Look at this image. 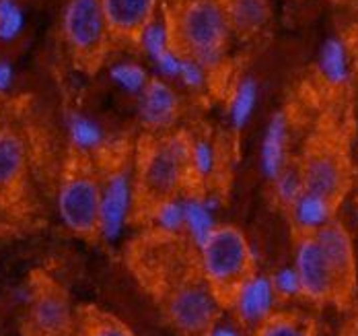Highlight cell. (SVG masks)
Listing matches in <instances>:
<instances>
[{
  "label": "cell",
  "instance_id": "1",
  "mask_svg": "<svg viewBox=\"0 0 358 336\" xmlns=\"http://www.w3.org/2000/svg\"><path fill=\"white\" fill-rule=\"evenodd\" d=\"M165 27L179 58L206 71L220 64L233 36L224 0H179Z\"/></svg>",
  "mask_w": 358,
  "mask_h": 336
},
{
  "label": "cell",
  "instance_id": "2",
  "mask_svg": "<svg viewBox=\"0 0 358 336\" xmlns=\"http://www.w3.org/2000/svg\"><path fill=\"white\" fill-rule=\"evenodd\" d=\"M103 180L91 161V150L72 145L58 188V213L62 223L83 239L101 235Z\"/></svg>",
  "mask_w": 358,
  "mask_h": 336
},
{
  "label": "cell",
  "instance_id": "3",
  "mask_svg": "<svg viewBox=\"0 0 358 336\" xmlns=\"http://www.w3.org/2000/svg\"><path fill=\"white\" fill-rule=\"evenodd\" d=\"M192 139L183 134L157 136L141 147L136 167V198L150 209L167 198H176L192 174Z\"/></svg>",
  "mask_w": 358,
  "mask_h": 336
},
{
  "label": "cell",
  "instance_id": "4",
  "mask_svg": "<svg viewBox=\"0 0 358 336\" xmlns=\"http://www.w3.org/2000/svg\"><path fill=\"white\" fill-rule=\"evenodd\" d=\"M60 34L72 64L87 75H95L108 60L111 48L101 0H66L60 17Z\"/></svg>",
  "mask_w": 358,
  "mask_h": 336
},
{
  "label": "cell",
  "instance_id": "5",
  "mask_svg": "<svg viewBox=\"0 0 358 336\" xmlns=\"http://www.w3.org/2000/svg\"><path fill=\"white\" fill-rule=\"evenodd\" d=\"M200 272L227 303L233 291L255 272V256L245 233L233 225H218L198 250Z\"/></svg>",
  "mask_w": 358,
  "mask_h": 336
},
{
  "label": "cell",
  "instance_id": "6",
  "mask_svg": "<svg viewBox=\"0 0 358 336\" xmlns=\"http://www.w3.org/2000/svg\"><path fill=\"white\" fill-rule=\"evenodd\" d=\"M222 301L202 276H185L165 298V314L183 336H204L220 320Z\"/></svg>",
  "mask_w": 358,
  "mask_h": 336
},
{
  "label": "cell",
  "instance_id": "7",
  "mask_svg": "<svg viewBox=\"0 0 358 336\" xmlns=\"http://www.w3.org/2000/svg\"><path fill=\"white\" fill-rule=\"evenodd\" d=\"M78 312L69 293L50 276L36 274L29 285L25 336H76Z\"/></svg>",
  "mask_w": 358,
  "mask_h": 336
},
{
  "label": "cell",
  "instance_id": "8",
  "mask_svg": "<svg viewBox=\"0 0 358 336\" xmlns=\"http://www.w3.org/2000/svg\"><path fill=\"white\" fill-rule=\"evenodd\" d=\"M294 268L301 279L303 298L313 303H329L344 299L340 281L320 246L315 233L301 235L294 250Z\"/></svg>",
  "mask_w": 358,
  "mask_h": 336
},
{
  "label": "cell",
  "instance_id": "9",
  "mask_svg": "<svg viewBox=\"0 0 358 336\" xmlns=\"http://www.w3.org/2000/svg\"><path fill=\"white\" fill-rule=\"evenodd\" d=\"M303 186L307 192L325 196L338 204L350 186V172L344 157L331 147H313L299 165Z\"/></svg>",
  "mask_w": 358,
  "mask_h": 336
},
{
  "label": "cell",
  "instance_id": "10",
  "mask_svg": "<svg viewBox=\"0 0 358 336\" xmlns=\"http://www.w3.org/2000/svg\"><path fill=\"white\" fill-rule=\"evenodd\" d=\"M29 149L25 136L10 124L0 126V204L15 202L27 184Z\"/></svg>",
  "mask_w": 358,
  "mask_h": 336
},
{
  "label": "cell",
  "instance_id": "11",
  "mask_svg": "<svg viewBox=\"0 0 358 336\" xmlns=\"http://www.w3.org/2000/svg\"><path fill=\"white\" fill-rule=\"evenodd\" d=\"M276 299L278 293L274 289L272 276L253 272L233 291L227 303L233 307V314L241 326L257 328L274 314Z\"/></svg>",
  "mask_w": 358,
  "mask_h": 336
},
{
  "label": "cell",
  "instance_id": "12",
  "mask_svg": "<svg viewBox=\"0 0 358 336\" xmlns=\"http://www.w3.org/2000/svg\"><path fill=\"white\" fill-rule=\"evenodd\" d=\"M101 8L117 41H141L144 31L157 21L159 0H101Z\"/></svg>",
  "mask_w": 358,
  "mask_h": 336
},
{
  "label": "cell",
  "instance_id": "13",
  "mask_svg": "<svg viewBox=\"0 0 358 336\" xmlns=\"http://www.w3.org/2000/svg\"><path fill=\"white\" fill-rule=\"evenodd\" d=\"M315 237L340 281L344 298H348L357 281V252H355V241H352L350 231L342 223L331 221L320 229Z\"/></svg>",
  "mask_w": 358,
  "mask_h": 336
},
{
  "label": "cell",
  "instance_id": "14",
  "mask_svg": "<svg viewBox=\"0 0 358 336\" xmlns=\"http://www.w3.org/2000/svg\"><path fill=\"white\" fill-rule=\"evenodd\" d=\"M132 184L128 174L115 172L103 182V202H101V235L115 237L124 229L130 204H132Z\"/></svg>",
  "mask_w": 358,
  "mask_h": 336
},
{
  "label": "cell",
  "instance_id": "15",
  "mask_svg": "<svg viewBox=\"0 0 358 336\" xmlns=\"http://www.w3.org/2000/svg\"><path fill=\"white\" fill-rule=\"evenodd\" d=\"M179 113V97L161 78H148L141 91V120L150 130L169 128Z\"/></svg>",
  "mask_w": 358,
  "mask_h": 336
},
{
  "label": "cell",
  "instance_id": "16",
  "mask_svg": "<svg viewBox=\"0 0 358 336\" xmlns=\"http://www.w3.org/2000/svg\"><path fill=\"white\" fill-rule=\"evenodd\" d=\"M336 206L338 204H334L325 196L305 190L294 200V204L288 209V213H290V219H292V223L301 235H313L320 229H323L325 225L334 221Z\"/></svg>",
  "mask_w": 358,
  "mask_h": 336
},
{
  "label": "cell",
  "instance_id": "17",
  "mask_svg": "<svg viewBox=\"0 0 358 336\" xmlns=\"http://www.w3.org/2000/svg\"><path fill=\"white\" fill-rule=\"evenodd\" d=\"M287 115L282 112L274 113L272 120L268 122V128L262 141V172L270 182H274L287 169Z\"/></svg>",
  "mask_w": 358,
  "mask_h": 336
},
{
  "label": "cell",
  "instance_id": "18",
  "mask_svg": "<svg viewBox=\"0 0 358 336\" xmlns=\"http://www.w3.org/2000/svg\"><path fill=\"white\" fill-rule=\"evenodd\" d=\"M233 34L250 38L270 21L268 0H224Z\"/></svg>",
  "mask_w": 358,
  "mask_h": 336
},
{
  "label": "cell",
  "instance_id": "19",
  "mask_svg": "<svg viewBox=\"0 0 358 336\" xmlns=\"http://www.w3.org/2000/svg\"><path fill=\"white\" fill-rule=\"evenodd\" d=\"M183 204H185V233L194 244V248L200 250L218 227L215 221L213 202L200 196H189L183 198Z\"/></svg>",
  "mask_w": 358,
  "mask_h": 336
},
{
  "label": "cell",
  "instance_id": "20",
  "mask_svg": "<svg viewBox=\"0 0 358 336\" xmlns=\"http://www.w3.org/2000/svg\"><path fill=\"white\" fill-rule=\"evenodd\" d=\"M320 73L325 78V83L340 87L350 76V58L346 43L338 38H329L322 46L320 52Z\"/></svg>",
  "mask_w": 358,
  "mask_h": 336
},
{
  "label": "cell",
  "instance_id": "21",
  "mask_svg": "<svg viewBox=\"0 0 358 336\" xmlns=\"http://www.w3.org/2000/svg\"><path fill=\"white\" fill-rule=\"evenodd\" d=\"M76 336H136L122 320L97 307L78 309Z\"/></svg>",
  "mask_w": 358,
  "mask_h": 336
},
{
  "label": "cell",
  "instance_id": "22",
  "mask_svg": "<svg viewBox=\"0 0 358 336\" xmlns=\"http://www.w3.org/2000/svg\"><path fill=\"white\" fill-rule=\"evenodd\" d=\"M253 336H315V326L309 318L288 312H274L262 322Z\"/></svg>",
  "mask_w": 358,
  "mask_h": 336
},
{
  "label": "cell",
  "instance_id": "23",
  "mask_svg": "<svg viewBox=\"0 0 358 336\" xmlns=\"http://www.w3.org/2000/svg\"><path fill=\"white\" fill-rule=\"evenodd\" d=\"M150 211H152V219H155L161 233L179 235L185 231V204L179 196L159 202Z\"/></svg>",
  "mask_w": 358,
  "mask_h": 336
},
{
  "label": "cell",
  "instance_id": "24",
  "mask_svg": "<svg viewBox=\"0 0 358 336\" xmlns=\"http://www.w3.org/2000/svg\"><path fill=\"white\" fill-rule=\"evenodd\" d=\"M255 104H257V85H255V80L245 78L239 83V87L235 89V95L231 99L229 115H231V124L235 130H241L250 122Z\"/></svg>",
  "mask_w": 358,
  "mask_h": 336
},
{
  "label": "cell",
  "instance_id": "25",
  "mask_svg": "<svg viewBox=\"0 0 358 336\" xmlns=\"http://www.w3.org/2000/svg\"><path fill=\"white\" fill-rule=\"evenodd\" d=\"M272 184H274V196H276L278 204H282L285 209H290L294 204V200L305 192L299 167H288L287 165V169Z\"/></svg>",
  "mask_w": 358,
  "mask_h": 336
},
{
  "label": "cell",
  "instance_id": "26",
  "mask_svg": "<svg viewBox=\"0 0 358 336\" xmlns=\"http://www.w3.org/2000/svg\"><path fill=\"white\" fill-rule=\"evenodd\" d=\"M189 157H192V174H194V178L204 180V178H210L215 174L218 155H216L210 141H206V139L192 141Z\"/></svg>",
  "mask_w": 358,
  "mask_h": 336
},
{
  "label": "cell",
  "instance_id": "27",
  "mask_svg": "<svg viewBox=\"0 0 358 336\" xmlns=\"http://www.w3.org/2000/svg\"><path fill=\"white\" fill-rule=\"evenodd\" d=\"M272 283H274V289H276L278 298H282V299L303 298L301 279H299V272H296L294 264L278 268V270L272 274Z\"/></svg>",
  "mask_w": 358,
  "mask_h": 336
},
{
  "label": "cell",
  "instance_id": "28",
  "mask_svg": "<svg viewBox=\"0 0 358 336\" xmlns=\"http://www.w3.org/2000/svg\"><path fill=\"white\" fill-rule=\"evenodd\" d=\"M115 78L122 80V85L130 91H143L148 83V78L144 75L143 69L138 66H120L115 71Z\"/></svg>",
  "mask_w": 358,
  "mask_h": 336
},
{
  "label": "cell",
  "instance_id": "29",
  "mask_svg": "<svg viewBox=\"0 0 358 336\" xmlns=\"http://www.w3.org/2000/svg\"><path fill=\"white\" fill-rule=\"evenodd\" d=\"M243 328L245 326H241L239 322L235 324V322H222V320H218L215 326L204 336H243Z\"/></svg>",
  "mask_w": 358,
  "mask_h": 336
},
{
  "label": "cell",
  "instance_id": "30",
  "mask_svg": "<svg viewBox=\"0 0 358 336\" xmlns=\"http://www.w3.org/2000/svg\"><path fill=\"white\" fill-rule=\"evenodd\" d=\"M342 336H358V322H352V324L342 332Z\"/></svg>",
  "mask_w": 358,
  "mask_h": 336
},
{
  "label": "cell",
  "instance_id": "31",
  "mask_svg": "<svg viewBox=\"0 0 358 336\" xmlns=\"http://www.w3.org/2000/svg\"><path fill=\"white\" fill-rule=\"evenodd\" d=\"M0 126H2V106H0Z\"/></svg>",
  "mask_w": 358,
  "mask_h": 336
}]
</instances>
